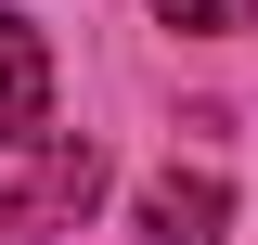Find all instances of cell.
Wrapping results in <instances>:
<instances>
[{"instance_id": "cell-2", "label": "cell", "mask_w": 258, "mask_h": 245, "mask_svg": "<svg viewBox=\"0 0 258 245\" xmlns=\"http://www.w3.org/2000/svg\"><path fill=\"white\" fill-rule=\"evenodd\" d=\"M220 219H232L220 168H168V181L142 194V245H220Z\"/></svg>"}, {"instance_id": "cell-3", "label": "cell", "mask_w": 258, "mask_h": 245, "mask_svg": "<svg viewBox=\"0 0 258 245\" xmlns=\"http://www.w3.org/2000/svg\"><path fill=\"white\" fill-rule=\"evenodd\" d=\"M39 116H52V52L26 13H0V142H26Z\"/></svg>"}, {"instance_id": "cell-4", "label": "cell", "mask_w": 258, "mask_h": 245, "mask_svg": "<svg viewBox=\"0 0 258 245\" xmlns=\"http://www.w3.org/2000/svg\"><path fill=\"white\" fill-rule=\"evenodd\" d=\"M168 26H258V0H155Z\"/></svg>"}, {"instance_id": "cell-1", "label": "cell", "mask_w": 258, "mask_h": 245, "mask_svg": "<svg viewBox=\"0 0 258 245\" xmlns=\"http://www.w3.org/2000/svg\"><path fill=\"white\" fill-rule=\"evenodd\" d=\"M91 194H103V142H78V129H64V142L26 168V181H13L0 232H64V219H91Z\"/></svg>"}]
</instances>
